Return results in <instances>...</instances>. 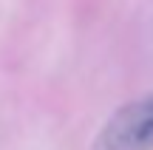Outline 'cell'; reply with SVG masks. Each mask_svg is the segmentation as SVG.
Wrapping results in <instances>:
<instances>
[{"instance_id": "6da1fadb", "label": "cell", "mask_w": 153, "mask_h": 150, "mask_svg": "<svg viewBox=\"0 0 153 150\" xmlns=\"http://www.w3.org/2000/svg\"><path fill=\"white\" fill-rule=\"evenodd\" d=\"M94 150H153V91L108 119Z\"/></svg>"}]
</instances>
